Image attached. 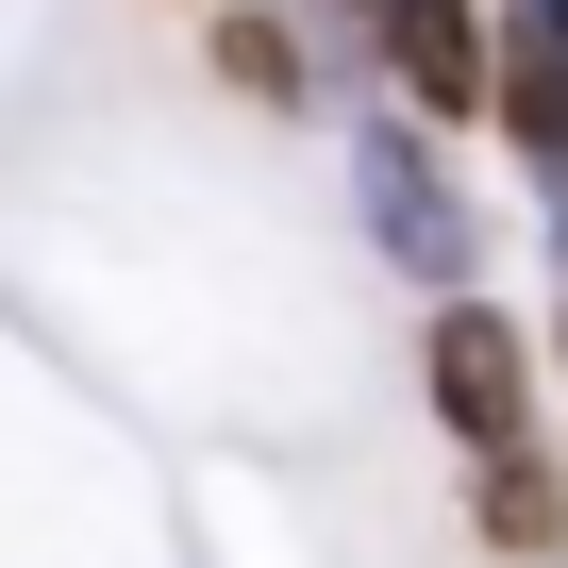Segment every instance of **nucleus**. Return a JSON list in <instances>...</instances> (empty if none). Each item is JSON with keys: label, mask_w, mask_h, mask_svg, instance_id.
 I'll return each mask as SVG.
<instances>
[{"label": "nucleus", "mask_w": 568, "mask_h": 568, "mask_svg": "<svg viewBox=\"0 0 568 568\" xmlns=\"http://www.w3.org/2000/svg\"><path fill=\"white\" fill-rule=\"evenodd\" d=\"M352 201H368V251L402 284H435V302H468V267H485V201L452 184V151L418 118H368L352 134Z\"/></svg>", "instance_id": "nucleus-1"}, {"label": "nucleus", "mask_w": 568, "mask_h": 568, "mask_svg": "<svg viewBox=\"0 0 568 568\" xmlns=\"http://www.w3.org/2000/svg\"><path fill=\"white\" fill-rule=\"evenodd\" d=\"M418 402H435V435L485 468V452H535L551 435V385H535V335L485 302V284H468V302H435L418 318Z\"/></svg>", "instance_id": "nucleus-2"}, {"label": "nucleus", "mask_w": 568, "mask_h": 568, "mask_svg": "<svg viewBox=\"0 0 568 568\" xmlns=\"http://www.w3.org/2000/svg\"><path fill=\"white\" fill-rule=\"evenodd\" d=\"M485 118L518 134V168L551 201V251H568V0H501L485 18Z\"/></svg>", "instance_id": "nucleus-3"}, {"label": "nucleus", "mask_w": 568, "mask_h": 568, "mask_svg": "<svg viewBox=\"0 0 568 568\" xmlns=\"http://www.w3.org/2000/svg\"><path fill=\"white\" fill-rule=\"evenodd\" d=\"M368 68L435 118H485V0H368Z\"/></svg>", "instance_id": "nucleus-4"}, {"label": "nucleus", "mask_w": 568, "mask_h": 568, "mask_svg": "<svg viewBox=\"0 0 568 568\" xmlns=\"http://www.w3.org/2000/svg\"><path fill=\"white\" fill-rule=\"evenodd\" d=\"M217 84L267 101V118H318V34L267 18V0H217Z\"/></svg>", "instance_id": "nucleus-5"}, {"label": "nucleus", "mask_w": 568, "mask_h": 568, "mask_svg": "<svg viewBox=\"0 0 568 568\" xmlns=\"http://www.w3.org/2000/svg\"><path fill=\"white\" fill-rule=\"evenodd\" d=\"M468 518H485L501 551H535V568H551V535H568V468H551V435H535V452H485Z\"/></svg>", "instance_id": "nucleus-6"}, {"label": "nucleus", "mask_w": 568, "mask_h": 568, "mask_svg": "<svg viewBox=\"0 0 568 568\" xmlns=\"http://www.w3.org/2000/svg\"><path fill=\"white\" fill-rule=\"evenodd\" d=\"M201 18H217V0H201Z\"/></svg>", "instance_id": "nucleus-7"}, {"label": "nucleus", "mask_w": 568, "mask_h": 568, "mask_svg": "<svg viewBox=\"0 0 568 568\" xmlns=\"http://www.w3.org/2000/svg\"><path fill=\"white\" fill-rule=\"evenodd\" d=\"M551 568H568V551H551Z\"/></svg>", "instance_id": "nucleus-8"}]
</instances>
